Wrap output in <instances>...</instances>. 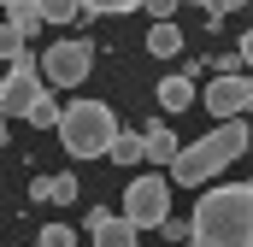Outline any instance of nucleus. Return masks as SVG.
I'll use <instances>...</instances> for the list:
<instances>
[{"instance_id":"obj_8","label":"nucleus","mask_w":253,"mask_h":247,"mask_svg":"<svg viewBox=\"0 0 253 247\" xmlns=\"http://www.w3.org/2000/svg\"><path fill=\"white\" fill-rule=\"evenodd\" d=\"M83 224H88L94 247H141V230H129V224L118 218V212H112V206H94Z\"/></svg>"},{"instance_id":"obj_12","label":"nucleus","mask_w":253,"mask_h":247,"mask_svg":"<svg viewBox=\"0 0 253 247\" xmlns=\"http://www.w3.org/2000/svg\"><path fill=\"white\" fill-rule=\"evenodd\" d=\"M159 106L165 112H189L194 106V82L189 77H159Z\"/></svg>"},{"instance_id":"obj_13","label":"nucleus","mask_w":253,"mask_h":247,"mask_svg":"<svg viewBox=\"0 0 253 247\" xmlns=\"http://www.w3.org/2000/svg\"><path fill=\"white\" fill-rule=\"evenodd\" d=\"M36 18H42V24H59V30H71V24L83 18V6H77V0H36Z\"/></svg>"},{"instance_id":"obj_2","label":"nucleus","mask_w":253,"mask_h":247,"mask_svg":"<svg viewBox=\"0 0 253 247\" xmlns=\"http://www.w3.org/2000/svg\"><path fill=\"white\" fill-rule=\"evenodd\" d=\"M242 153H248V124H242V118H218V129H206L194 147H177V159H171V177H165V183L206 188L218 171H230Z\"/></svg>"},{"instance_id":"obj_14","label":"nucleus","mask_w":253,"mask_h":247,"mask_svg":"<svg viewBox=\"0 0 253 247\" xmlns=\"http://www.w3.org/2000/svg\"><path fill=\"white\" fill-rule=\"evenodd\" d=\"M0 18H6V24H18L24 36H36V30H42V18H36V0H0Z\"/></svg>"},{"instance_id":"obj_17","label":"nucleus","mask_w":253,"mask_h":247,"mask_svg":"<svg viewBox=\"0 0 253 247\" xmlns=\"http://www.w3.org/2000/svg\"><path fill=\"white\" fill-rule=\"evenodd\" d=\"M24 118H30V124H42V129H53V124H59V100H53V94H42V100H36Z\"/></svg>"},{"instance_id":"obj_7","label":"nucleus","mask_w":253,"mask_h":247,"mask_svg":"<svg viewBox=\"0 0 253 247\" xmlns=\"http://www.w3.org/2000/svg\"><path fill=\"white\" fill-rule=\"evenodd\" d=\"M200 100H206L212 124H218V118H242V112L253 106V82H248V71H242V77H212Z\"/></svg>"},{"instance_id":"obj_5","label":"nucleus","mask_w":253,"mask_h":247,"mask_svg":"<svg viewBox=\"0 0 253 247\" xmlns=\"http://www.w3.org/2000/svg\"><path fill=\"white\" fill-rule=\"evenodd\" d=\"M36 71H42V82L47 88H77V82H88V71H94V41H53L42 59H36Z\"/></svg>"},{"instance_id":"obj_11","label":"nucleus","mask_w":253,"mask_h":247,"mask_svg":"<svg viewBox=\"0 0 253 247\" xmlns=\"http://www.w3.org/2000/svg\"><path fill=\"white\" fill-rule=\"evenodd\" d=\"M147 53H153V59H177V53H183V30H177V18L147 30Z\"/></svg>"},{"instance_id":"obj_21","label":"nucleus","mask_w":253,"mask_h":247,"mask_svg":"<svg viewBox=\"0 0 253 247\" xmlns=\"http://www.w3.org/2000/svg\"><path fill=\"white\" fill-rule=\"evenodd\" d=\"M159 236H165V242H189V218H165Z\"/></svg>"},{"instance_id":"obj_1","label":"nucleus","mask_w":253,"mask_h":247,"mask_svg":"<svg viewBox=\"0 0 253 247\" xmlns=\"http://www.w3.org/2000/svg\"><path fill=\"white\" fill-rule=\"evenodd\" d=\"M189 242L194 247H253V188L248 183L206 188L189 212Z\"/></svg>"},{"instance_id":"obj_18","label":"nucleus","mask_w":253,"mask_h":247,"mask_svg":"<svg viewBox=\"0 0 253 247\" xmlns=\"http://www.w3.org/2000/svg\"><path fill=\"white\" fill-rule=\"evenodd\" d=\"M77 6H83L88 18H106V12H135L141 0H77Z\"/></svg>"},{"instance_id":"obj_10","label":"nucleus","mask_w":253,"mask_h":247,"mask_svg":"<svg viewBox=\"0 0 253 247\" xmlns=\"http://www.w3.org/2000/svg\"><path fill=\"white\" fill-rule=\"evenodd\" d=\"M106 159H112L118 171H135V165H141V129H118V135L106 141Z\"/></svg>"},{"instance_id":"obj_6","label":"nucleus","mask_w":253,"mask_h":247,"mask_svg":"<svg viewBox=\"0 0 253 247\" xmlns=\"http://www.w3.org/2000/svg\"><path fill=\"white\" fill-rule=\"evenodd\" d=\"M47 94V82H42V71H36V59L30 53H18V59L6 65V77H0V118H24L36 100Z\"/></svg>"},{"instance_id":"obj_3","label":"nucleus","mask_w":253,"mask_h":247,"mask_svg":"<svg viewBox=\"0 0 253 247\" xmlns=\"http://www.w3.org/2000/svg\"><path fill=\"white\" fill-rule=\"evenodd\" d=\"M53 129H59L71 159H106V141L118 135V112L106 100H71V106H59Z\"/></svg>"},{"instance_id":"obj_23","label":"nucleus","mask_w":253,"mask_h":247,"mask_svg":"<svg viewBox=\"0 0 253 247\" xmlns=\"http://www.w3.org/2000/svg\"><path fill=\"white\" fill-rule=\"evenodd\" d=\"M0 147H6V118H0Z\"/></svg>"},{"instance_id":"obj_22","label":"nucleus","mask_w":253,"mask_h":247,"mask_svg":"<svg viewBox=\"0 0 253 247\" xmlns=\"http://www.w3.org/2000/svg\"><path fill=\"white\" fill-rule=\"evenodd\" d=\"M242 6H248V0H206V18L218 24V18H230V12H242Z\"/></svg>"},{"instance_id":"obj_19","label":"nucleus","mask_w":253,"mask_h":247,"mask_svg":"<svg viewBox=\"0 0 253 247\" xmlns=\"http://www.w3.org/2000/svg\"><path fill=\"white\" fill-rule=\"evenodd\" d=\"M42 247H77V230L71 224H47L42 230Z\"/></svg>"},{"instance_id":"obj_16","label":"nucleus","mask_w":253,"mask_h":247,"mask_svg":"<svg viewBox=\"0 0 253 247\" xmlns=\"http://www.w3.org/2000/svg\"><path fill=\"white\" fill-rule=\"evenodd\" d=\"M18 53H30V36H24L18 24H0V59L12 65V59H18Z\"/></svg>"},{"instance_id":"obj_9","label":"nucleus","mask_w":253,"mask_h":247,"mask_svg":"<svg viewBox=\"0 0 253 247\" xmlns=\"http://www.w3.org/2000/svg\"><path fill=\"white\" fill-rule=\"evenodd\" d=\"M177 129L171 124H159V118H147V129H141V165H171L177 159Z\"/></svg>"},{"instance_id":"obj_4","label":"nucleus","mask_w":253,"mask_h":247,"mask_svg":"<svg viewBox=\"0 0 253 247\" xmlns=\"http://www.w3.org/2000/svg\"><path fill=\"white\" fill-rule=\"evenodd\" d=\"M118 218H124L129 230H159V224L171 218V183H165L159 171H141V177L124 188V212H118Z\"/></svg>"},{"instance_id":"obj_24","label":"nucleus","mask_w":253,"mask_h":247,"mask_svg":"<svg viewBox=\"0 0 253 247\" xmlns=\"http://www.w3.org/2000/svg\"><path fill=\"white\" fill-rule=\"evenodd\" d=\"M194 6H206V0H194Z\"/></svg>"},{"instance_id":"obj_20","label":"nucleus","mask_w":253,"mask_h":247,"mask_svg":"<svg viewBox=\"0 0 253 247\" xmlns=\"http://www.w3.org/2000/svg\"><path fill=\"white\" fill-rule=\"evenodd\" d=\"M141 6H147V18H153V24H171L183 0H141Z\"/></svg>"},{"instance_id":"obj_15","label":"nucleus","mask_w":253,"mask_h":247,"mask_svg":"<svg viewBox=\"0 0 253 247\" xmlns=\"http://www.w3.org/2000/svg\"><path fill=\"white\" fill-rule=\"evenodd\" d=\"M71 200H77V171L47 177V206H71Z\"/></svg>"}]
</instances>
